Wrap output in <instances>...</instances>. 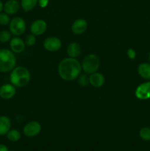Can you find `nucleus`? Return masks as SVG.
I'll return each mask as SVG.
<instances>
[{
  "mask_svg": "<svg viewBox=\"0 0 150 151\" xmlns=\"http://www.w3.org/2000/svg\"><path fill=\"white\" fill-rule=\"evenodd\" d=\"M82 65L78 60L73 58H66L60 62L57 71L60 78L65 81H73L80 75Z\"/></svg>",
  "mask_w": 150,
  "mask_h": 151,
  "instance_id": "f257e3e1",
  "label": "nucleus"
},
{
  "mask_svg": "<svg viewBox=\"0 0 150 151\" xmlns=\"http://www.w3.org/2000/svg\"><path fill=\"white\" fill-rule=\"evenodd\" d=\"M30 72L24 66L15 67L10 72V81L16 87H24L27 85L30 81Z\"/></svg>",
  "mask_w": 150,
  "mask_h": 151,
  "instance_id": "f03ea898",
  "label": "nucleus"
},
{
  "mask_svg": "<svg viewBox=\"0 0 150 151\" xmlns=\"http://www.w3.org/2000/svg\"><path fill=\"white\" fill-rule=\"evenodd\" d=\"M16 64L15 53L8 49L0 50V72L7 73L11 72Z\"/></svg>",
  "mask_w": 150,
  "mask_h": 151,
  "instance_id": "7ed1b4c3",
  "label": "nucleus"
},
{
  "mask_svg": "<svg viewBox=\"0 0 150 151\" xmlns=\"http://www.w3.org/2000/svg\"><path fill=\"white\" fill-rule=\"evenodd\" d=\"M82 69L86 74L91 75L97 72L100 66V59L96 55L89 54L84 58L82 62Z\"/></svg>",
  "mask_w": 150,
  "mask_h": 151,
  "instance_id": "20e7f679",
  "label": "nucleus"
},
{
  "mask_svg": "<svg viewBox=\"0 0 150 151\" xmlns=\"http://www.w3.org/2000/svg\"><path fill=\"white\" fill-rule=\"evenodd\" d=\"M26 27V25L24 19L19 16L13 18L9 24V30L16 36H20L24 33Z\"/></svg>",
  "mask_w": 150,
  "mask_h": 151,
  "instance_id": "39448f33",
  "label": "nucleus"
},
{
  "mask_svg": "<svg viewBox=\"0 0 150 151\" xmlns=\"http://www.w3.org/2000/svg\"><path fill=\"white\" fill-rule=\"evenodd\" d=\"M41 131V125L37 121H31L24 125L23 134L27 137H34L38 136Z\"/></svg>",
  "mask_w": 150,
  "mask_h": 151,
  "instance_id": "423d86ee",
  "label": "nucleus"
},
{
  "mask_svg": "<svg viewBox=\"0 0 150 151\" xmlns=\"http://www.w3.org/2000/svg\"><path fill=\"white\" fill-rule=\"evenodd\" d=\"M135 95L141 100L150 99V81L140 84L135 89Z\"/></svg>",
  "mask_w": 150,
  "mask_h": 151,
  "instance_id": "0eeeda50",
  "label": "nucleus"
},
{
  "mask_svg": "<svg viewBox=\"0 0 150 151\" xmlns=\"http://www.w3.org/2000/svg\"><path fill=\"white\" fill-rule=\"evenodd\" d=\"M44 49L49 52H57L62 47V41L60 38L57 37H49L46 38L45 41H44Z\"/></svg>",
  "mask_w": 150,
  "mask_h": 151,
  "instance_id": "6e6552de",
  "label": "nucleus"
},
{
  "mask_svg": "<svg viewBox=\"0 0 150 151\" xmlns=\"http://www.w3.org/2000/svg\"><path fill=\"white\" fill-rule=\"evenodd\" d=\"M47 29L46 22L42 19L35 20L31 24L30 32L34 35H41L46 32Z\"/></svg>",
  "mask_w": 150,
  "mask_h": 151,
  "instance_id": "1a4fd4ad",
  "label": "nucleus"
},
{
  "mask_svg": "<svg viewBox=\"0 0 150 151\" xmlns=\"http://www.w3.org/2000/svg\"><path fill=\"white\" fill-rule=\"evenodd\" d=\"M16 88L12 83H5L0 86V97L3 100H10L15 96Z\"/></svg>",
  "mask_w": 150,
  "mask_h": 151,
  "instance_id": "9d476101",
  "label": "nucleus"
},
{
  "mask_svg": "<svg viewBox=\"0 0 150 151\" xmlns=\"http://www.w3.org/2000/svg\"><path fill=\"white\" fill-rule=\"evenodd\" d=\"M26 44L25 42L19 37H14L10 41V50L15 54H20L23 52L25 50Z\"/></svg>",
  "mask_w": 150,
  "mask_h": 151,
  "instance_id": "9b49d317",
  "label": "nucleus"
},
{
  "mask_svg": "<svg viewBox=\"0 0 150 151\" xmlns=\"http://www.w3.org/2000/svg\"><path fill=\"white\" fill-rule=\"evenodd\" d=\"M88 22L84 19H76L71 25V31L75 35H81L87 30Z\"/></svg>",
  "mask_w": 150,
  "mask_h": 151,
  "instance_id": "f8f14e48",
  "label": "nucleus"
},
{
  "mask_svg": "<svg viewBox=\"0 0 150 151\" xmlns=\"http://www.w3.org/2000/svg\"><path fill=\"white\" fill-rule=\"evenodd\" d=\"M20 3L17 0H7L4 4L3 11L11 16L17 13L20 9Z\"/></svg>",
  "mask_w": 150,
  "mask_h": 151,
  "instance_id": "ddd939ff",
  "label": "nucleus"
},
{
  "mask_svg": "<svg viewBox=\"0 0 150 151\" xmlns=\"http://www.w3.org/2000/svg\"><path fill=\"white\" fill-rule=\"evenodd\" d=\"M89 83L94 88H101L105 83L104 76L100 72H94L90 75Z\"/></svg>",
  "mask_w": 150,
  "mask_h": 151,
  "instance_id": "4468645a",
  "label": "nucleus"
},
{
  "mask_svg": "<svg viewBox=\"0 0 150 151\" xmlns=\"http://www.w3.org/2000/svg\"><path fill=\"white\" fill-rule=\"evenodd\" d=\"M81 51H82L81 46L76 42H72L69 44L67 47V50H66L69 57L73 58L79 57L81 55Z\"/></svg>",
  "mask_w": 150,
  "mask_h": 151,
  "instance_id": "2eb2a0df",
  "label": "nucleus"
},
{
  "mask_svg": "<svg viewBox=\"0 0 150 151\" xmlns=\"http://www.w3.org/2000/svg\"><path fill=\"white\" fill-rule=\"evenodd\" d=\"M11 128V120L4 115L0 116V136H4Z\"/></svg>",
  "mask_w": 150,
  "mask_h": 151,
  "instance_id": "dca6fc26",
  "label": "nucleus"
},
{
  "mask_svg": "<svg viewBox=\"0 0 150 151\" xmlns=\"http://www.w3.org/2000/svg\"><path fill=\"white\" fill-rule=\"evenodd\" d=\"M138 73L144 79L150 81V63H141L138 66Z\"/></svg>",
  "mask_w": 150,
  "mask_h": 151,
  "instance_id": "f3484780",
  "label": "nucleus"
},
{
  "mask_svg": "<svg viewBox=\"0 0 150 151\" xmlns=\"http://www.w3.org/2000/svg\"><path fill=\"white\" fill-rule=\"evenodd\" d=\"M38 2V0H21L20 4L25 12H29L36 7Z\"/></svg>",
  "mask_w": 150,
  "mask_h": 151,
  "instance_id": "a211bd4d",
  "label": "nucleus"
},
{
  "mask_svg": "<svg viewBox=\"0 0 150 151\" xmlns=\"http://www.w3.org/2000/svg\"><path fill=\"white\" fill-rule=\"evenodd\" d=\"M7 139L12 142H16L19 141L21 137V134L19 131L16 129H10L6 134Z\"/></svg>",
  "mask_w": 150,
  "mask_h": 151,
  "instance_id": "6ab92c4d",
  "label": "nucleus"
},
{
  "mask_svg": "<svg viewBox=\"0 0 150 151\" xmlns=\"http://www.w3.org/2000/svg\"><path fill=\"white\" fill-rule=\"evenodd\" d=\"M139 136L141 139L144 141H150V128L149 127H144L139 131Z\"/></svg>",
  "mask_w": 150,
  "mask_h": 151,
  "instance_id": "aec40b11",
  "label": "nucleus"
},
{
  "mask_svg": "<svg viewBox=\"0 0 150 151\" xmlns=\"http://www.w3.org/2000/svg\"><path fill=\"white\" fill-rule=\"evenodd\" d=\"M12 33L10 30H2L0 32V42L7 43L11 39Z\"/></svg>",
  "mask_w": 150,
  "mask_h": 151,
  "instance_id": "412c9836",
  "label": "nucleus"
},
{
  "mask_svg": "<svg viewBox=\"0 0 150 151\" xmlns=\"http://www.w3.org/2000/svg\"><path fill=\"white\" fill-rule=\"evenodd\" d=\"M10 15L7 14L6 13H0V25L2 26H6V25L9 24L10 22Z\"/></svg>",
  "mask_w": 150,
  "mask_h": 151,
  "instance_id": "4be33fe9",
  "label": "nucleus"
},
{
  "mask_svg": "<svg viewBox=\"0 0 150 151\" xmlns=\"http://www.w3.org/2000/svg\"><path fill=\"white\" fill-rule=\"evenodd\" d=\"M25 44L26 46H29V47H32V46L35 45V42H36V38H35V35H34L33 34H29L26 37V39H25Z\"/></svg>",
  "mask_w": 150,
  "mask_h": 151,
  "instance_id": "5701e85b",
  "label": "nucleus"
},
{
  "mask_svg": "<svg viewBox=\"0 0 150 151\" xmlns=\"http://www.w3.org/2000/svg\"><path fill=\"white\" fill-rule=\"evenodd\" d=\"M79 83L82 86H86L89 83V78L86 75H82L79 77Z\"/></svg>",
  "mask_w": 150,
  "mask_h": 151,
  "instance_id": "b1692460",
  "label": "nucleus"
},
{
  "mask_svg": "<svg viewBox=\"0 0 150 151\" xmlns=\"http://www.w3.org/2000/svg\"><path fill=\"white\" fill-rule=\"evenodd\" d=\"M126 54H127V56L129 57V58L131 59V60H134V59H135V58H136V55H137L135 50L132 48H129V50H127Z\"/></svg>",
  "mask_w": 150,
  "mask_h": 151,
  "instance_id": "393cba45",
  "label": "nucleus"
},
{
  "mask_svg": "<svg viewBox=\"0 0 150 151\" xmlns=\"http://www.w3.org/2000/svg\"><path fill=\"white\" fill-rule=\"evenodd\" d=\"M49 0H38V5L41 7V8H45L48 6Z\"/></svg>",
  "mask_w": 150,
  "mask_h": 151,
  "instance_id": "a878e982",
  "label": "nucleus"
},
{
  "mask_svg": "<svg viewBox=\"0 0 150 151\" xmlns=\"http://www.w3.org/2000/svg\"><path fill=\"white\" fill-rule=\"evenodd\" d=\"M0 151H9L8 147L4 144H0Z\"/></svg>",
  "mask_w": 150,
  "mask_h": 151,
  "instance_id": "bb28decb",
  "label": "nucleus"
},
{
  "mask_svg": "<svg viewBox=\"0 0 150 151\" xmlns=\"http://www.w3.org/2000/svg\"><path fill=\"white\" fill-rule=\"evenodd\" d=\"M3 7H4V3L2 2L1 0H0V13L3 11Z\"/></svg>",
  "mask_w": 150,
  "mask_h": 151,
  "instance_id": "cd10ccee",
  "label": "nucleus"
},
{
  "mask_svg": "<svg viewBox=\"0 0 150 151\" xmlns=\"http://www.w3.org/2000/svg\"><path fill=\"white\" fill-rule=\"evenodd\" d=\"M149 61H150V52H149Z\"/></svg>",
  "mask_w": 150,
  "mask_h": 151,
  "instance_id": "c85d7f7f",
  "label": "nucleus"
},
{
  "mask_svg": "<svg viewBox=\"0 0 150 151\" xmlns=\"http://www.w3.org/2000/svg\"><path fill=\"white\" fill-rule=\"evenodd\" d=\"M11 151H14V150H11Z\"/></svg>",
  "mask_w": 150,
  "mask_h": 151,
  "instance_id": "c756f323",
  "label": "nucleus"
}]
</instances>
